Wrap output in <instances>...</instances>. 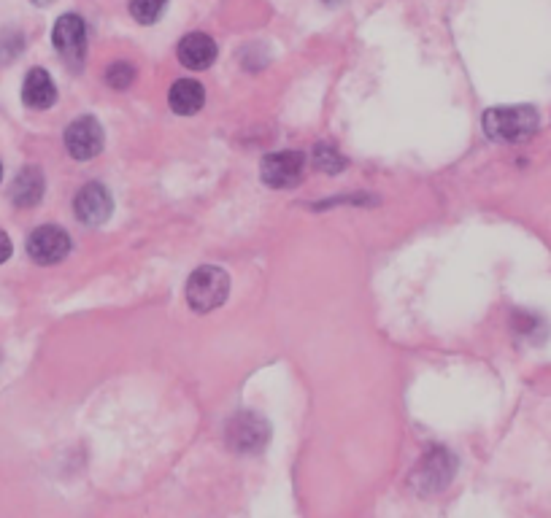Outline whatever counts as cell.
Here are the masks:
<instances>
[{"label": "cell", "mask_w": 551, "mask_h": 518, "mask_svg": "<svg viewBox=\"0 0 551 518\" xmlns=\"http://www.w3.org/2000/svg\"><path fill=\"white\" fill-rule=\"evenodd\" d=\"M489 138L503 143L527 141L538 130V111L533 106H495L484 114Z\"/></svg>", "instance_id": "cell-1"}, {"label": "cell", "mask_w": 551, "mask_h": 518, "mask_svg": "<svg viewBox=\"0 0 551 518\" xmlns=\"http://www.w3.org/2000/svg\"><path fill=\"white\" fill-rule=\"evenodd\" d=\"M227 292H230V278L225 270L214 268V265L198 268L187 281V303L198 313L219 308L227 300Z\"/></svg>", "instance_id": "cell-2"}, {"label": "cell", "mask_w": 551, "mask_h": 518, "mask_svg": "<svg viewBox=\"0 0 551 518\" xmlns=\"http://www.w3.org/2000/svg\"><path fill=\"white\" fill-rule=\"evenodd\" d=\"M68 251H71V238L63 227L55 224L38 227L28 238V254L38 265H57L60 259L68 257Z\"/></svg>", "instance_id": "cell-3"}, {"label": "cell", "mask_w": 551, "mask_h": 518, "mask_svg": "<svg viewBox=\"0 0 551 518\" xmlns=\"http://www.w3.org/2000/svg\"><path fill=\"white\" fill-rule=\"evenodd\" d=\"M303 165H306L303 154L292 152V149L268 154L260 165L262 181H265L268 187H276V189L295 187V184L303 179Z\"/></svg>", "instance_id": "cell-4"}, {"label": "cell", "mask_w": 551, "mask_h": 518, "mask_svg": "<svg viewBox=\"0 0 551 518\" xmlns=\"http://www.w3.org/2000/svg\"><path fill=\"white\" fill-rule=\"evenodd\" d=\"M65 149L73 160H92L103 152V127L95 117H82L65 130Z\"/></svg>", "instance_id": "cell-5"}, {"label": "cell", "mask_w": 551, "mask_h": 518, "mask_svg": "<svg viewBox=\"0 0 551 518\" xmlns=\"http://www.w3.org/2000/svg\"><path fill=\"white\" fill-rule=\"evenodd\" d=\"M52 41H55V49L63 54V60H68L71 65H79L84 60V52H87V25H84L82 17L76 14H63L57 19L55 30H52Z\"/></svg>", "instance_id": "cell-6"}, {"label": "cell", "mask_w": 551, "mask_h": 518, "mask_svg": "<svg viewBox=\"0 0 551 518\" xmlns=\"http://www.w3.org/2000/svg\"><path fill=\"white\" fill-rule=\"evenodd\" d=\"M76 216H79V222L90 224V227H98L111 216L114 211V200H111L109 189L103 187V184H87L82 187V192L76 195Z\"/></svg>", "instance_id": "cell-7"}, {"label": "cell", "mask_w": 551, "mask_h": 518, "mask_svg": "<svg viewBox=\"0 0 551 518\" xmlns=\"http://www.w3.org/2000/svg\"><path fill=\"white\" fill-rule=\"evenodd\" d=\"M227 438H230V446L233 448L244 451V454H252V451L262 448V443L268 440V424L260 416L244 413V416L230 421Z\"/></svg>", "instance_id": "cell-8"}, {"label": "cell", "mask_w": 551, "mask_h": 518, "mask_svg": "<svg viewBox=\"0 0 551 518\" xmlns=\"http://www.w3.org/2000/svg\"><path fill=\"white\" fill-rule=\"evenodd\" d=\"M176 54H179L181 65H187L192 71H203L217 60V44L206 33H190V36L181 38Z\"/></svg>", "instance_id": "cell-9"}, {"label": "cell", "mask_w": 551, "mask_h": 518, "mask_svg": "<svg viewBox=\"0 0 551 518\" xmlns=\"http://www.w3.org/2000/svg\"><path fill=\"white\" fill-rule=\"evenodd\" d=\"M22 100H25V106L36 108V111H44L57 100V87L52 76L41 68L36 71H30L25 76V84H22Z\"/></svg>", "instance_id": "cell-10"}, {"label": "cell", "mask_w": 551, "mask_h": 518, "mask_svg": "<svg viewBox=\"0 0 551 518\" xmlns=\"http://www.w3.org/2000/svg\"><path fill=\"white\" fill-rule=\"evenodd\" d=\"M171 108L181 117H190V114H198L203 108V100H206V92L200 87L198 81L181 79L171 87Z\"/></svg>", "instance_id": "cell-11"}, {"label": "cell", "mask_w": 551, "mask_h": 518, "mask_svg": "<svg viewBox=\"0 0 551 518\" xmlns=\"http://www.w3.org/2000/svg\"><path fill=\"white\" fill-rule=\"evenodd\" d=\"M44 195V176H41V170L38 168H25L14 181V187H11V197H14V203L22 208L36 206L38 200Z\"/></svg>", "instance_id": "cell-12"}, {"label": "cell", "mask_w": 551, "mask_h": 518, "mask_svg": "<svg viewBox=\"0 0 551 518\" xmlns=\"http://www.w3.org/2000/svg\"><path fill=\"white\" fill-rule=\"evenodd\" d=\"M427 475H419V478H425L427 486L425 492L430 489H441L443 483L452 481V456H446V451H435L425 459Z\"/></svg>", "instance_id": "cell-13"}, {"label": "cell", "mask_w": 551, "mask_h": 518, "mask_svg": "<svg viewBox=\"0 0 551 518\" xmlns=\"http://www.w3.org/2000/svg\"><path fill=\"white\" fill-rule=\"evenodd\" d=\"M168 9V0H130V14L141 22V25H154Z\"/></svg>", "instance_id": "cell-14"}, {"label": "cell", "mask_w": 551, "mask_h": 518, "mask_svg": "<svg viewBox=\"0 0 551 518\" xmlns=\"http://www.w3.org/2000/svg\"><path fill=\"white\" fill-rule=\"evenodd\" d=\"M136 79V71H133V65L130 63H114L106 73V81H109L114 90H127L130 84Z\"/></svg>", "instance_id": "cell-15"}, {"label": "cell", "mask_w": 551, "mask_h": 518, "mask_svg": "<svg viewBox=\"0 0 551 518\" xmlns=\"http://www.w3.org/2000/svg\"><path fill=\"white\" fill-rule=\"evenodd\" d=\"M317 168L333 176V173L344 168V157L335 152V149H330V146H317Z\"/></svg>", "instance_id": "cell-16"}, {"label": "cell", "mask_w": 551, "mask_h": 518, "mask_svg": "<svg viewBox=\"0 0 551 518\" xmlns=\"http://www.w3.org/2000/svg\"><path fill=\"white\" fill-rule=\"evenodd\" d=\"M11 257V241H9V235L6 233H0V265L6 262V259Z\"/></svg>", "instance_id": "cell-17"}, {"label": "cell", "mask_w": 551, "mask_h": 518, "mask_svg": "<svg viewBox=\"0 0 551 518\" xmlns=\"http://www.w3.org/2000/svg\"><path fill=\"white\" fill-rule=\"evenodd\" d=\"M0 179H3V168H0Z\"/></svg>", "instance_id": "cell-18"}]
</instances>
